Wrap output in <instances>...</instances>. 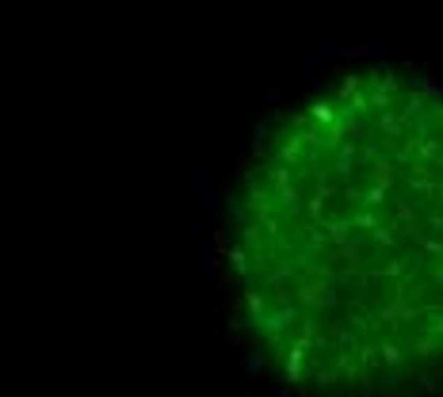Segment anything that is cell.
<instances>
[{
    "instance_id": "cell-1",
    "label": "cell",
    "mask_w": 443,
    "mask_h": 397,
    "mask_svg": "<svg viewBox=\"0 0 443 397\" xmlns=\"http://www.w3.org/2000/svg\"><path fill=\"white\" fill-rule=\"evenodd\" d=\"M375 352H378V363H386V370H390V390L398 394L401 378H405V347H401L393 336H382Z\"/></svg>"
},
{
    "instance_id": "cell-2",
    "label": "cell",
    "mask_w": 443,
    "mask_h": 397,
    "mask_svg": "<svg viewBox=\"0 0 443 397\" xmlns=\"http://www.w3.org/2000/svg\"><path fill=\"white\" fill-rule=\"evenodd\" d=\"M359 332L356 329H348L344 321H329V332H325V347H333V352H348V355H356L359 352Z\"/></svg>"
},
{
    "instance_id": "cell-3",
    "label": "cell",
    "mask_w": 443,
    "mask_h": 397,
    "mask_svg": "<svg viewBox=\"0 0 443 397\" xmlns=\"http://www.w3.org/2000/svg\"><path fill=\"white\" fill-rule=\"evenodd\" d=\"M344 317L352 321V329H356V332H370V329H375V310H370V302L363 294L344 302Z\"/></svg>"
},
{
    "instance_id": "cell-4",
    "label": "cell",
    "mask_w": 443,
    "mask_h": 397,
    "mask_svg": "<svg viewBox=\"0 0 443 397\" xmlns=\"http://www.w3.org/2000/svg\"><path fill=\"white\" fill-rule=\"evenodd\" d=\"M440 355H443V340H440V336H432L428 329L416 325V332H413V359H421V363H436Z\"/></svg>"
},
{
    "instance_id": "cell-5",
    "label": "cell",
    "mask_w": 443,
    "mask_h": 397,
    "mask_svg": "<svg viewBox=\"0 0 443 397\" xmlns=\"http://www.w3.org/2000/svg\"><path fill=\"white\" fill-rule=\"evenodd\" d=\"M310 382L317 386V390H329L333 382H340V375H336L333 363H313V367H310Z\"/></svg>"
},
{
    "instance_id": "cell-6",
    "label": "cell",
    "mask_w": 443,
    "mask_h": 397,
    "mask_svg": "<svg viewBox=\"0 0 443 397\" xmlns=\"http://www.w3.org/2000/svg\"><path fill=\"white\" fill-rule=\"evenodd\" d=\"M370 241H375L378 248H398V233H393V225H382V222L370 230Z\"/></svg>"
},
{
    "instance_id": "cell-7",
    "label": "cell",
    "mask_w": 443,
    "mask_h": 397,
    "mask_svg": "<svg viewBox=\"0 0 443 397\" xmlns=\"http://www.w3.org/2000/svg\"><path fill=\"white\" fill-rule=\"evenodd\" d=\"M356 397H375V378H370V375H359V382H356Z\"/></svg>"
},
{
    "instance_id": "cell-8",
    "label": "cell",
    "mask_w": 443,
    "mask_h": 397,
    "mask_svg": "<svg viewBox=\"0 0 443 397\" xmlns=\"http://www.w3.org/2000/svg\"><path fill=\"white\" fill-rule=\"evenodd\" d=\"M264 367H268V359H264L260 352H253V355H248V370H264Z\"/></svg>"
},
{
    "instance_id": "cell-9",
    "label": "cell",
    "mask_w": 443,
    "mask_h": 397,
    "mask_svg": "<svg viewBox=\"0 0 443 397\" xmlns=\"http://www.w3.org/2000/svg\"><path fill=\"white\" fill-rule=\"evenodd\" d=\"M405 397H416V394H413V390H405Z\"/></svg>"
},
{
    "instance_id": "cell-10",
    "label": "cell",
    "mask_w": 443,
    "mask_h": 397,
    "mask_svg": "<svg viewBox=\"0 0 443 397\" xmlns=\"http://www.w3.org/2000/svg\"><path fill=\"white\" fill-rule=\"evenodd\" d=\"M283 397H298V394H283Z\"/></svg>"
}]
</instances>
